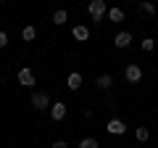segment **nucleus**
<instances>
[{
    "label": "nucleus",
    "mask_w": 158,
    "mask_h": 148,
    "mask_svg": "<svg viewBox=\"0 0 158 148\" xmlns=\"http://www.w3.org/2000/svg\"><path fill=\"white\" fill-rule=\"evenodd\" d=\"M87 11H90V19H92V21L100 24L103 19H106V13H108V6H106V0H90Z\"/></svg>",
    "instance_id": "nucleus-1"
},
{
    "label": "nucleus",
    "mask_w": 158,
    "mask_h": 148,
    "mask_svg": "<svg viewBox=\"0 0 158 148\" xmlns=\"http://www.w3.org/2000/svg\"><path fill=\"white\" fill-rule=\"evenodd\" d=\"M32 108L34 111H45V108H50L53 103H50V95H48V93H32Z\"/></svg>",
    "instance_id": "nucleus-2"
},
{
    "label": "nucleus",
    "mask_w": 158,
    "mask_h": 148,
    "mask_svg": "<svg viewBox=\"0 0 158 148\" xmlns=\"http://www.w3.org/2000/svg\"><path fill=\"white\" fill-rule=\"evenodd\" d=\"M124 80H127V82H140V80H142V66H140V63H127Z\"/></svg>",
    "instance_id": "nucleus-3"
},
{
    "label": "nucleus",
    "mask_w": 158,
    "mask_h": 148,
    "mask_svg": "<svg viewBox=\"0 0 158 148\" xmlns=\"http://www.w3.org/2000/svg\"><path fill=\"white\" fill-rule=\"evenodd\" d=\"M19 85H27V87H34L37 85V77H34V72L32 69H19Z\"/></svg>",
    "instance_id": "nucleus-4"
},
{
    "label": "nucleus",
    "mask_w": 158,
    "mask_h": 148,
    "mask_svg": "<svg viewBox=\"0 0 158 148\" xmlns=\"http://www.w3.org/2000/svg\"><path fill=\"white\" fill-rule=\"evenodd\" d=\"M63 116H66V103L56 101V103L50 106V119H53V122H61Z\"/></svg>",
    "instance_id": "nucleus-5"
},
{
    "label": "nucleus",
    "mask_w": 158,
    "mask_h": 148,
    "mask_svg": "<svg viewBox=\"0 0 158 148\" xmlns=\"http://www.w3.org/2000/svg\"><path fill=\"white\" fill-rule=\"evenodd\" d=\"M113 45L121 48V50H124V48H129V45H132V32H118L116 37H113Z\"/></svg>",
    "instance_id": "nucleus-6"
},
{
    "label": "nucleus",
    "mask_w": 158,
    "mask_h": 148,
    "mask_svg": "<svg viewBox=\"0 0 158 148\" xmlns=\"http://www.w3.org/2000/svg\"><path fill=\"white\" fill-rule=\"evenodd\" d=\"M106 130L111 132V135H124V132H127V124H124L121 119H111V122L106 124Z\"/></svg>",
    "instance_id": "nucleus-7"
},
{
    "label": "nucleus",
    "mask_w": 158,
    "mask_h": 148,
    "mask_svg": "<svg viewBox=\"0 0 158 148\" xmlns=\"http://www.w3.org/2000/svg\"><path fill=\"white\" fill-rule=\"evenodd\" d=\"M137 11L145 13V16H156L158 6H156V3H150V0H140V3H137Z\"/></svg>",
    "instance_id": "nucleus-8"
},
{
    "label": "nucleus",
    "mask_w": 158,
    "mask_h": 148,
    "mask_svg": "<svg viewBox=\"0 0 158 148\" xmlns=\"http://www.w3.org/2000/svg\"><path fill=\"white\" fill-rule=\"evenodd\" d=\"M71 34H74V40H79V42H85V40H90V29H87L85 24H77V27L71 29Z\"/></svg>",
    "instance_id": "nucleus-9"
},
{
    "label": "nucleus",
    "mask_w": 158,
    "mask_h": 148,
    "mask_svg": "<svg viewBox=\"0 0 158 148\" xmlns=\"http://www.w3.org/2000/svg\"><path fill=\"white\" fill-rule=\"evenodd\" d=\"M106 16H108V21H111V24L124 21V11H121V8H116V6H113V8H108V13H106Z\"/></svg>",
    "instance_id": "nucleus-10"
},
{
    "label": "nucleus",
    "mask_w": 158,
    "mask_h": 148,
    "mask_svg": "<svg viewBox=\"0 0 158 148\" xmlns=\"http://www.w3.org/2000/svg\"><path fill=\"white\" fill-rule=\"evenodd\" d=\"M66 85H69V90H79V87H82V74H79V72H71Z\"/></svg>",
    "instance_id": "nucleus-11"
},
{
    "label": "nucleus",
    "mask_w": 158,
    "mask_h": 148,
    "mask_svg": "<svg viewBox=\"0 0 158 148\" xmlns=\"http://www.w3.org/2000/svg\"><path fill=\"white\" fill-rule=\"evenodd\" d=\"M113 85V80H111V74H100V77H98L95 80V87L98 90H108V87Z\"/></svg>",
    "instance_id": "nucleus-12"
},
{
    "label": "nucleus",
    "mask_w": 158,
    "mask_h": 148,
    "mask_svg": "<svg viewBox=\"0 0 158 148\" xmlns=\"http://www.w3.org/2000/svg\"><path fill=\"white\" fill-rule=\"evenodd\" d=\"M34 37H37V27H32V24H27V27L21 29V40H24V42H32Z\"/></svg>",
    "instance_id": "nucleus-13"
},
{
    "label": "nucleus",
    "mask_w": 158,
    "mask_h": 148,
    "mask_svg": "<svg viewBox=\"0 0 158 148\" xmlns=\"http://www.w3.org/2000/svg\"><path fill=\"white\" fill-rule=\"evenodd\" d=\"M66 21H69V11H63V8H58V11L53 13V24H56V27H63Z\"/></svg>",
    "instance_id": "nucleus-14"
},
{
    "label": "nucleus",
    "mask_w": 158,
    "mask_h": 148,
    "mask_svg": "<svg viewBox=\"0 0 158 148\" xmlns=\"http://www.w3.org/2000/svg\"><path fill=\"white\" fill-rule=\"evenodd\" d=\"M135 137H137L140 143H145L148 137H150V130H148V127H137V130H135Z\"/></svg>",
    "instance_id": "nucleus-15"
},
{
    "label": "nucleus",
    "mask_w": 158,
    "mask_h": 148,
    "mask_svg": "<svg viewBox=\"0 0 158 148\" xmlns=\"http://www.w3.org/2000/svg\"><path fill=\"white\" fill-rule=\"evenodd\" d=\"M140 48H142V50H145V53H150L153 48H156V40H153V37H145V40L140 42Z\"/></svg>",
    "instance_id": "nucleus-16"
},
{
    "label": "nucleus",
    "mask_w": 158,
    "mask_h": 148,
    "mask_svg": "<svg viewBox=\"0 0 158 148\" xmlns=\"http://www.w3.org/2000/svg\"><path fill=\"white\" fill-rule=\"evenodd\" d=\"M79 148H98V140L95 137H85V140H79Z\"/></svg>",
    "instance_id": "nucleus-17"
},
{
    "label": "nucleus",
    "mask_w": 158,
    "mask_h": 148,
    "mask_svg": "<svg viewBox=\"0 0 158 148\" xmlns=\"http://www.w3.org/2000/svg\"><path fill=\"white\" fill-rule=\"evenodd\" d=\"M6 45H8V34H6V32H0V50H3Z\"/></svg>",
    "instance_id": "nucleus-18"
},
{
    "label": "nucleus",
    "mask_w": 158,
    "mask_h": 148,
    "mask_svg": "<svg viewBox=\"0 0 158 148\" xmlns=\"http://www.w3.org/2000/svg\"><path fill=\"white\" fill-rule=\"evenodd\" d=\"M53 148H69V143L66 140H56V143H53Z\"/></svg>",
    "instance_id": "nucleus-19"
},
{
    "label": "nucleus",
    "mask_w": 158,
    "mask_h": 148,
    "mask_svg": "<svg viewBox=\"0 0 158 148\" xmlns=\"http://www.w3.org/2000/svg\"><path fill=\"white\" fill-rule=\"evenodd\" d=\"M0 3H3V0H0Z\"/></svg>",
    "instance_id": "nucleus-20"
},
{
    "label": "nucleus",
    "mask_w": 158,
    "mask_h": 148,
    "mask_svg": "<svg viewBox=\"0 0 158 148\" xmlns=\"http://www.w3.org/2000/svg\"><path fill=\"white\" fill-rule=\"evenodd\" d=\"M129 148H132V146H129Z\"/></svg>",
    "instance_id": "nucleus-21"
}]
</instances>
